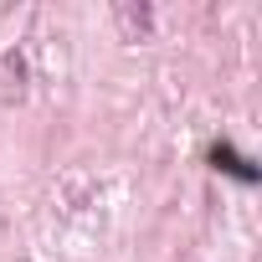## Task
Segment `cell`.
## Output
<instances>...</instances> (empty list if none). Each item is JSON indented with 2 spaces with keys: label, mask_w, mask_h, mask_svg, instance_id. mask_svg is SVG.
Instances as JSON below:
<instances>
[{
  "label": "cell",
  "mask_w": 262,
  "mask_h": 262,
  "mask_svg": "<svg viewBox=\"0 0 262 262\" xmlns=\"http://www.w3.org/2000/svg\"><path fill=\"white\" fill-rule=\"evenodd\" d=\"M211 165H216V170H226V175H236V180H247V185H257V170H252V160H242L231 144H216V149H211Z\"/></svg>",
  "instance_id": "obj_1"
}]
</instances>
